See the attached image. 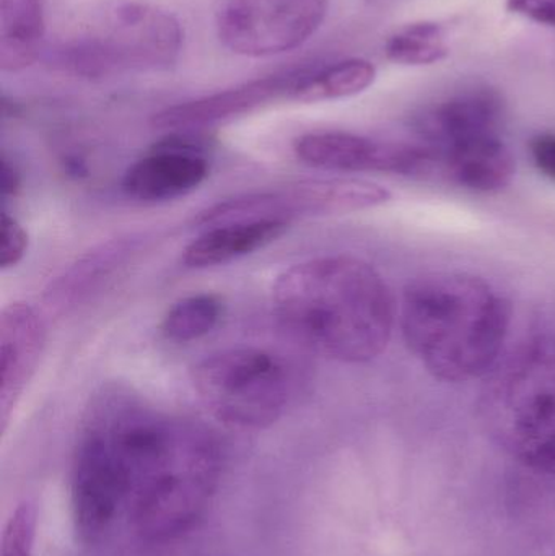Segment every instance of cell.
Returning <instances> with one entry per match:
<instances>
[{
  "label": "cell",
  "instance_id": "cell-1",
  "mask_svg": "<svg viewBox=\"0 0 555 556\" xmlns=\"http://www.w3.org/2000/svg\"><path fill=\"white\" fill-rule=\"evenodd\" d=\"M220 472V446L207 428L106 386L91 399L75 444V531L93 545L119 531L147 544L181 538L207 511Z\"/></svg>",
  "mask_w": 555,
  "mask_h": 556
},
{
  "label": "cell",
  "instance_id": "cell-2",
  "mask_svg": "<svg viewBox=\"0 0 555 556\" xmlns=\"http://www.w3.org/2000/svg\"><path fill=\"white\" fill-rule=\"evenodd\" d=\"M273 296L283 327L325 358L371 362L390 343L393 296L377 269L358 257L297 264L277 277Z\"/></svg>",
  "mask_w": 555,
  "mask_h": 556
},
{
  "label": "cell",
  "instance_id": "cell-3",
  "mask_svg": "<svg viewBox=\"0 0 555 556\" xmlns=\"http://www.w3.org/2000/svg\"><path fill=\"white\" fill-rule=\"evenodd\" d=\"M510 319V303L469 274H430L413 281L401 301L407 349L445 382L485 378L501 359Z\"/></svg>",
  "mask_w": 555,
  "mask_h": 556
},
{
  "label": "cell",
  "instance_id": "cell-4",
  "mask_svg": "<svg viewBox=\"0 0 555 556\" xmlns=\"http://www.w3.org/2000/svg\"><path fill=\"white\" fill-rule=\"evenodd\" d=\"M479 415L505 453L555 477V336L525 340L499 359L485 376Z\"/></svg>",
  "mask_w": 555,
  "mask_h": 556
},
{
  "label": "cell",
  "instance_id": "cell-5",
  "mask_svg": "<svg viewBox=\"0 0 555 556\" xmlns=\"http://www.w3.org/2000/svg\"><path fill=\"white\" fill-rule=\"evenodd\" d=\"M192 384L217 420L241 430L276 424L290 401L289 368L260 349H234L207 356L192 369Z\"/></svg>",
  "mask_w": 555,
  "mask_h": 556
},
{
  "label": "cell",
  "instance_id": "cell-6",
  "mask_svg": "<svg viewBox=\"0 0 555 556\" xmlns=\"http://www.w3.org/2000/svg\"><path fill=\"white\" fill-rule=\"evenodd\" d=\"M181 42V26L172 15L142 3H124L91 35L78 38L65 58L72 68L88 77L162 71L178 59Z\"/></svg>",
  "mask_w": 555,
  "mask_h": 556
},
{
  "label": "cell",
  "instance_id": "cell-7",
  "mask_svg": "<svg viewBox=\"0 0 555 556\" xmlns=\"http://www.w3.org/2000/svg\"><path fill=\"white\" fill-rule=\"evenodd\" d=\"M391 198L393 195L387 188L365 179H306L273 191L254 192L220 202L202 212L198 222L209 228L238 222L276 220L289 224L293 218L370 211L388 204Z\"/></svg>",
  "mask_w": 555,
  "mask_h": 556
},
{
  "label": "cell",
  "instance_id": "cell-8",
  "mask_svg": "<svg viewBox=\"0 0 555 556\" xmlns=\"http://www.w3.org/2000/svg\"><path fill=\"white\" fill-rule=\"evenodd\" d=\"M326 10V0H228L218 16V38L235 54H282L321 26Z\"/></svg>",
  "mask_w": 555,
  "mask_h": 556
},
{
  "label": "cell",
  "instance_id": "cell-9",
  "mask_svg": "<svg viewBox=\"0 0 555 556\" xmlns=\"http://www.w3.org/2000/svg\"><path fill=\"white\" fill-rule=\"evenodd\" d=\"M293 150L300 162L328 172L430 175L429 153L420 143L380 142L345 132H315L299 137Z\"/></svg>",
  "mask_w": 555,
  "mask_h": 556
},
{
  "label": "cell",
  "instance_id": "cell-10",
  "mask_svg": "<svg viewBox=\"0 0 555 556\" xmlns=\"http://www.w3.org/2000/svg\"><path fill=\"white\" fill-rule=\"evenodd\" d=\"M504 100L491 88L463 91L427 111L417 124L420 146L442 152L465 143L502 137Z\"/></svg>",
  "mask_w": 555,
  "mask_h": 556
},
{
  "label": "cell",
  "instance_id": "cell-11",
  "mask_svg": "<svg viewBox=\"0 0 555 556\" xmlns=\"http://www.w3.org/2000/svg\"><path fill=\"white\" fill-rule=\"evenodd\" d=\"M45 343V323L29 304L12 303L3 309L0 317V420L3 431L38 368Z\"/></svg>",
  "mask_w": 555,
  "mask_h": 556
},
{
  "label": "cell",
  "instance_id": "cell-12",
  "mask_svg": "<svg viewBox=\"0 0 555 556\" xmlns=\"http://www.w3.org/2000/svg\"><path fill=\"white\" fill-rule=\"evenodd\" d=\"M207 176L209 163L201 150L173 139L134 163L124 175L123 188L137 201H173L198 189Z\"/></svg>",
  "mask_w": 555,
  "mask_h": 556
},
{
  "label": "cell",
  "instance_id": "cell-13",
  "mask_svg": "<svg viewBox=\"0 0 555 556\" xmlns=\"http://www.w3.org/2000/svg\"><path fill=\"white\" fill-rule=\"evenodd\" d=\"M302 75L303 72L273 75L201 100L168 108L153 117V126L159 129H194L243 116L274 101H292Z\"/></svg>",
  "mask_w": 555,
  "mask_h": 556
},
{
  "label": "cell",
  "instance_id": "cell-14",
  "mask_svg": "<svg viewBox=\"0 0 555 556\" xmlns=\"http://www.w3.org/2000/svg\"><path fill=\"white\" fill-rule=\"evenodd\" d=\"M429 156L430 176H439L469 191H502L515 176V159L502 137L429 152Z\"/></svg>",
  "mask_w": 555,
  "mask_h": 556
},
{
  "label": "cell",
  "instance_id": "cell-15",
  "mask_svg": "<svg viewBox=\"0 0 555 556\" xmlns=\"http://www.w3.org/2000/svg\"><path fill=\"white\" fill-rule=\"evenodd\" d=\"M286 222L261 220L238 222L209 228L204 235L192 241L185 251L186 266L192 269H207L222 266L263 250L286 233Z\"/></svg>",
  "mask_w": 555,
  "mask_h": 556
},
{
  "label": "cell",
  "instance_id": "cell-16",
  "mask_svg": "<svg viewBox=\"0 0 555 556\" xmlns=\"http://www.w3.org/2000/svg\"><path fill=\"white\" fill-rule=\"evenodd\" d=\"M45 36L42 0H0V68L18 72L35 62Z\"/></svg>",
  "mask_w": 555,
  "mask_h": 556
},
{
  "label": "cell",
  "instance_id": "cell-17",
  "mask_svg": "<svg viewBox=\"0 0 555 556\" xmlns=\"http://www.w3.org/2000/svg\"><path fill=\"white\" fill-rule=\"evenodd\" d=\"M377 71L364 59H349L323 71L303 72L292 101L318 103L362 93L374 84Z\"/></svg>",
  "mask_w": 555,
  "mask_h": 556
},
{
  "label": "cell",
  "instance_id": "cell-18",
  "mask_svg": "<svg viewBox=\"0 0 555 556\" xmlns=\"http://www.w3.org/2000/svg\"><path fill=\"white\" fill-rule=\"evenodd\" d=\"M224 304L215 294L202 293L182 298L173 304L162 324L166 339L189 343L211 333L220 323Z\"/></svg>",
  "mask_w": 555,
  "mask_h": 556
},
{
  "label": "cell",
  "instance_id": "cell-19",
  "mask_svg": "<svg viewBox=\"0 0 555 556\" xmlns=\"http://www.w3.org/2000/svg\"><path fill=\"white\" fill-rule=\"evenodd\" d=\"M387 58L396 64L430 65L449 55L442 25L432 22L413 23L388 39Z\"/></svg>",
  "mask_w": 555,
  "mask_h": 556
},
{
  "label": "cell",
  "instance_id": "cell-20",
  "mask_svg": "<svg viewBox=\"0 0 555 556\" xmlns=\"http://www.w3.org/2000/svg\"><path fill=\"white\" fill-rule=\"evenodd\" d=\"M38 508L31 500L16 505L3 528L0 556H33L35 554Z\"/></svg>",
  "mask_w": 555,
  "mask_h": 556
},
{
  "label": "cell",
  "instance_id": "cell-21",
  "mask_svg": "<svg viewBox=\"0 0 555 556\" xmlns=\"http://www.w3.org/2000/svg\"><path fill=\"white\" fill-rule=\"evenodd\" d=\"M28 250V233L10 217L7 212L2 215V244H0V267L2 270L18 266Z\"/></svg>",
  "mask_w": 555,
  "mask_h": 556
},
{
  "label": "cell",
  "instance_id": "cell-22",
  "mask_svg": "<svg viewBox=\"0 0 555 556\" xmlns=\"http://www.w3.org/2000/svg\"><path fill=\"white\" fill-rule=\"evenodd\" d=\"M508 10L555 28V0H508Z\"/></svg>",
  "mask_w": 555,
  "mask_h": 556
},
{
  "label": "cell",
  "instance_id": "cell-23",
  "mask_svg": "<svg viewBox=\"0 0 555 556\" xmlns=\"http://www.w3.org/2000/svg\"><path fill=\"white\" fill-rule=\"evenodd\" d=\"M531 159L538 172L555 181V134H540L530 143Z\"/></svg>",
  "mask_w": 555,
  "mask_h": 556
},
{
  "label": "cell",
  "instance_id": "cell-24",
  "mask_svg": "<svg viewBox=\"0 0 555 556\" xmlns=\"http://www.w3.org/2000/svg\"><path fill=\"white\" fill-rule=\"evenodd\" d=\"M20 189V175L15 166L10 165L9 160L3 156L2 160V195L3 199L9 195H15Z\"/></svg>",
  "mask_w": 555,
  "mask_h": 556
}]
</instances>
